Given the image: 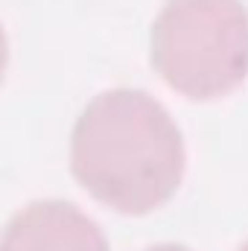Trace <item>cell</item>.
<instances>
[{
	"label": "cell",
	"mask_w": 248,
	"mask_h": 251,
	"mask_svg": "<svg viewBox=\"0 0 248 251\" xmlns=\"http://www.w3.org/2000/svg\"><path fill=\"white\" fill-rule=\"evenodd\" d=\"M70 158L79 184L128 216L161 207L184 178L181 131L143 91L97 97L76 123Z\"/></svg>",
	"instance_id": "obj_1"
},
{
	"label": "cell",
	"mask_w": 248,
	"mask_h": 251,
	"mask_svg": "<svg viewBox=\"0 0 248 251\" xmlns=\"http://www.w3.org/2000/svg\"><path fill=\"white\" fill-rule=\"evenodd\" d=\"M158 76L190 100H219L248 76V12L240 0H170L152 26Z\"/></svg>",
	"instance_id": "obj_2"
},
{
	"label": "cell",
	"mask_w": 248,
	"mask_h": 251,
	"mask_svg": "<svg viewBox=\"0 0 248 251\" xmlns=\"http://www.w3.org/2000/svg\"><path fill=\"white\" fill-rule=\"evenodd\" d=\"M0 251H108L97 222L67 201L21 210L0 237Z\"/></svg>",
	"instance_id": "obj_3"
},
{
	"label": "cell",
	"mask_w": 248,
	"mask_h": 251,
	"mask_svg": "<svg viewBox=\"0 0 248 251\" xmlns=\"http://www.w3.org/2000/svg\"><path fill=\"white\" fill-rule=\"evenodd\" d=\"M3 67H6V35H3V26H0V79H3Z\"/></svg>",
	"instance_id": "obj_4"
},
{
	"label": "cell",
	"mask_w": 248,
	"mask_h": 251,
	"mask_svg": "<svg viewBox=\"0 0 248 251\" xmlns=\"http://www.w3.org/2000/svg\"><path fill=\"white\" fill-rule=\"evenodd\" d=\"M149 251H187V249H181V246H155Z\"/></svg>",
	"instance_id": "obj_5"
},
{
	"label": "cell",
	"mask_w": 248,
	"mask_h": 251,
	"mask_svg": "<svg viewBox=\"0 0 248 251\" xmlns=\"http://www.w3.org/2000/svg\"><path fill=\"white\" fill-rule=\"evenodd\" d=\"M243 251H248V243H246V246H243Z\"/></svg>",
	"instance_id": "obj_6"
}]
</instances>
